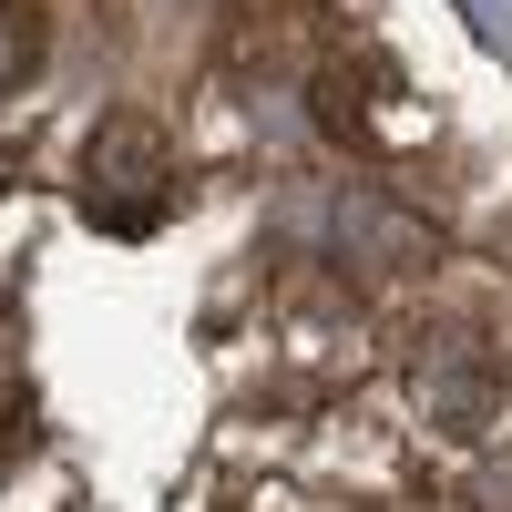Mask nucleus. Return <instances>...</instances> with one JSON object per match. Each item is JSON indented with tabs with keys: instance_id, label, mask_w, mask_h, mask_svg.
<instances>
[{
	"instance_id": "nucleus-1",
	"label": "nucleus",
	"mask_w": 512,
	"mask_h": 512,
	"mask_svg": "<svg viewBox=\"0 0 512 512\" xmlns=\"http://www.w3.org/2000/svg\"><path fill=\"white\" fill-rule=\"evenodd\" d=\"M154 205H175V154H164L154 123H113L103 154H93V185H82V216L113 226V236H154L164 226Z\"/></svg>"
},
{
	"instance_id": "nucleus-2",
	"label": "nucleus",
	"mask_w": 512,
	"mask_h": 512,
	"mask_svg": "<svg viewBox=\"0 0 512 512\" xmlns=\"http://www.w3.org/2000/svg\"><path fill=\"white\" fill-rule=\"evenodd\" d=\"M41 52H52L41 11H31V0H0V93H21V82L41 72Z\"/></svg>"
}]
</instances>
